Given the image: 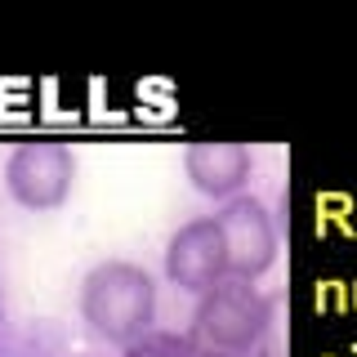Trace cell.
<instances>
[{
  "label": "cell",
  "instance_id": "6da1fadb",
  "mask_svg": "<svg viewBox=\"0 0 357 357\" xmlns=\"http://www.w3.org/2000/svg\"><path fill=\"white\" fill-rule=\"evenodd\" d=\"M81 321L98 340L126 344L156 331V282L148 268L130 259H103L81 282Z\"/></svg>",
  "mask_w": 357,
  "mask_h": 357
},
{
  "label": "cell",
  "instance_id": "7a4b0ae2",
  "mask_svg": "<svg viewBox=\"0 0 357 357\" xmlns=\"http://www.w3.org/2000/svg\"><path fill=\"white\" fill-rule=\"evenodd\" d=\"M273 321H277V299L264 295L259 282L223 277L206 295H197L183 340L201 353H255L264 349Z\"/></svg>",
  "mask_w": 357,
  "mask_h": 357
},
{
  "label": "cell",
  "instance_id": "3957f363",
  "mask_svg": "<svg viewBox=\"0 0 357 357\" xmlns=\"http://www.w3.org/2000/svg\"><path fill=\"white\" fill-rule=\"evenodd\" d=\"M76 183V152L67 143H18L5 161V188L22 210H59Z\"/></svg>",
  "mask_w": 357,
  "mask_h": 357
},
{
  "label": "cell",
  "instance_id": "277c9868",
  "mask_svg": "<svg viewBox=\"0 0 357 357\" xmlns=\"http://www.w3.org/2000/svg\"><path fill=\"white\" fill-rule=\"evenodd\" d=\"M215 219H219L223 245H228V277L259 282L268 268L277 264V250H282V232H277L273 210L259 197L241 192V197L223 201V210Z\"/></svg>",
  "mask_w": 357,
  "mask_h": 357
},
{
  "label": "cell",
  "instance_id": "5b68a950",
  "mask_svg": "<svg viewBox=\"0 0 357 357\" xmlns=\"http://www.w3.org/2000/svg\"><path fill=\"white\" fill-rule=\"evenodd\" d=\"M165 277H170V286L188 290V295H206L215 282L228 277V245H223L215 215L188 219L165 241Z\"/></svg>",
  "mask_w": 357,
  "mask_h": 357
},
{
  "label": "cell",
  "instance_id": "8992f818",
  "mask_svg": "<svg viewBox=\"0 0 357 357\" xmlns=\"http://www.w3.org/2000/svg\"><path fill=\"white\" fill-rule=\"evenodd\" d=\"M250 170H255V156H250L245 143L201 139V143H188V152H183L188 183H192L201 197H215V201L241 197V188L250 183Z\"/></svg>",
  "mask_w": 357,
  "mask_h": 357
},
{
  "label": "cell",
  "instance_id": "52a82bcc",
  "mask_svg": "<svg viewBox=\"0 0 357 357\" xmlns=\"http://www.w3.org/2000/svg\"><path fill=\"white\" fill-rule=\"evenodd\" d=\"M121 357H192V349H188V340L178 331H148L143 340L126 344Z\"/></svg>",
  "mask_w": 357,
  "mask_h": 357
}]
</instances>
